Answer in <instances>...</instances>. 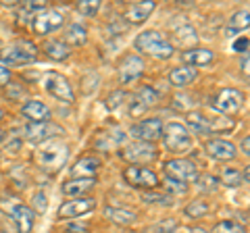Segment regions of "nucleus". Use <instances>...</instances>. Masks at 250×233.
<instances>
[{
	"label": "nucleus",
	"mask_w": 250,
	"mask_h": 233,
	"mask_svg": "<svg viewBox=\"0 0 250 233\" xmlns=\"http://www.w3.org/2000/svg\"><path fill=\"white\" fill-rule=\"evenodd\" d=\"M167 171V177L175 181H182V183H196L198 181V169L194 162L190 160H184V158H173L165 165Z\"/></svg>",
	"instance_id": "4"
},
{
	"label": "nucleus",
	"mask_w": 250,
	"mask_h": 233,
	"mask_svg": "<svg viewBox=\"0 0 250 233\" xmlns=\"http://www.w3.org/2000/svg\"><path fill=\"white\" fill-rule=\"evenodd\" d=\"M9 79H11V71H9V69H6V67L0 65V85L9 83Z\"/></svg>",
	"instance_id": "45"
},
{
	"label": "nucleus",
	"mask_w": 250,
	"mask_h": 233,
	"mask_svg": "<svg viewBox=\"0 0 250 233\" xmlns=\"http://www.w3.org/2000/svg\"><path fill=\"white\" fill-rule=\"evenodd\" d=\"M123 156L131 160V162H146V160H152L156 156V152L150 144L146 142H136V144H129L127 148H125Z\"/></svg>",
	"instance_id": "14"
},
{
	"label": "nucleus",
	"mask_w": 250,
	"mask_h": 233,
	"mask_svg": "<svg viewBox=\"0 0 250 233\" xmlns=\"http://www.w3.org/2000/svg\"><path fill=\"white\" fill-rule=\"evenodd\" d=\"M242 150H244V154H250V137H244V142H242Z\"/></svg>",
	"instance_id": "47"
},
{
	"label": "nucleus",
	"mask_w": 250,
	"mask_h": 233,
	"mask_svg": "<svg viewBox=\"0 0 250 233\" xmlns=\"http://www.w3.org/2000/svg\"><path fill=\"white\" fill-rule=\"evenodd\" d=\"M250 13L244 9V11H238L231 15V19L228 21V29L229 32H240V29H246L248 23H250Z\"/></svg>",
	"instance_id": "28"
},
{
	"label": "nucleus",
	"mask_w": 250,
	"mask_h": 233,
	"mask_svg": "<svg viewBox=\"0 0 250 233\" xmlns=\"http://www.w3.org/2000/svg\"><path fill=\"white\" fill-rule=\"evenodd\" d=\"M2 115H4V113H2V108H0V119H2Z\"/></svg>",
	"instance_id": "50"
},
{
	"label": "nucleus",
	"mask_w": 250,
	"mask_h": 233,
	"mask_svg": "<svg viewBox=\"0 0 250 233\" xmlns=\"http://www.w3.org/2000/svg\"><path fill=\"white\" fill-rule=\"evenodd\" d=\"M163 142L175 154H184L192 148V136L182 123H169L165 131H163Z\"/></svg>",
	"instance_id": "1"
},
{
	"label": "nucleus",
	"mask_w": 250,
	"mask_h": 233,
	"mask_svg": "<svg viewBox=\"0 0 250 233\" xmlns=\"http://www.w3.org/2000/svg\"><path fill=\"white\" fill-rule=\"evenodd\" d=\"M38 54V48L34 42L29 40H19L0 52V60L2 63H9V65H25V63H31Z\"/></svg>",
	"instance_id": "2"
},
{
	"label": "nucleus",
	"mask_w": 250,
	"mask_h": 233,
	"mask_svg": "<svg viewBox=\"0 0 250 233\" xmlns=\"http://www.w3.org/2000/svg\"><path fill=\"white\" fill-rule=\"evenodd\" d=\"M44 50H46V54H48L50 58H54V60H65V58H69V54H71V48H69L65 42H61V40H50V42H46Z\"/></svg>",
	"instance_id": "23"
},
{
	"label": "nucleus",
	"mask_w": 250,
	"mask_h": 233,
	"mask_svg": "<svg viewBox=\"0 0 250 233\" xmlns=\"http://www.w3.org/2000/svg\"><path fill=\"white\" fill-rule=\"evenodd\" d=\"M65 233H88V229L83 227V225H69V227L65 229Z\"/></svg>",
	"instance_id": "46"
},
{
	"label": "nucleus",
	"mask_w": 250,
	"mask_h": 233,
	"mask_svg": "<svg viewBox=\"0 0 250 233\" xmlns=\"http://www.w3.org/2000/svg\"><path fill=\"white\" fill-rule=\"evenodd\" d=\"M182 60L188 67H205L213 60V52L207 50V48H190L182 54Z\"/></svg>",
	"instance_id": "18"
},
{
	"label": "nucleus",
	"mask_w": 250,
	"mask_h": 233,
	"mask_svg": "<svg viewBox=\"0 0 250 233\" xmlns=\"http://www.w3.org/2000/svg\"><path fill=\"white\" fill-rule=\"evenodd\" d=\"M188 125L192 127V131H196V134H208L210 131L208 119L205 115H200V113H190L188 115Z\"/></svg>",
	"instance_id": "26"
},
{
	"label": "nucleus",
	"mask_w": 250,
	"mask_h": 233,
	"mask_svg": "<svg viewBox=\"0 0 250 233\" xmlns=\"http://www.w3.org/2000/svg\"><path fill=\"white\" fill-rule=\"evenodd\" d=\"M82 85H83V88H82L83 94H92V92L98 88V75H96V73H88V75L83 77Z\"/></svg>",
	"instance_id": "38"
},
{
	"label": "nucleus",
	"mask_w": 250,
	"mask_h": 233,
	"mask_svg": "<svg viewBox=\"0 0 250 233\" xmlns=\"http://www.w3.org/2000/svg\"><path fill=\"white\" fill-rule=\"evenodd\" d=\"M165 38H163V34H159V32H144V34H140L138 38H136V48L140 50V52H150L156 44H161Z\"/></svg>",
	"instance_id": "22"
},
{
	"label": "nucleus",
	"mask_w": 250,
	"mask_h": 233,
	"mask_svg": "<svg viewBox=\"0 0 250 233\" xmlns=\"http://www.w3.org/2000/svg\"><path fill=\"white\" fill-rule=\"evenodd\" d=\"M242 69H244V73L248 75V71H250V69H248V54H244V60H242Z\"/></svg>",
	"instance_id": "48"
},
{
	"label": "nucleus",
	"mask_w": 250,
	"mask_h": 233,
	"mask_svg": "<svg viewBox=\"0 0 250 233\" xmlns=\"http://www.w3.org/2000/svg\"><path fill=\"white\" fill-rule=\"evenodd\" d=\"M207 154L215 160H233L236 158V146L225 139H210L207 142Z\"/></svg>",
	"instance_id": "12"
},
{
	"label": "nucleus",
	"mask_w": 250,
	"mask_h": 233,
	"mask_svg": "<svg viewBox=\"0 0 250 233\" xmlns=\"http://www.w3.org/2000/svg\"><path fill=\"white\" fill-rule=\"evenodd\" d=\"M154 2L152 0H144V2H134L127 9V19L131 21V23H142V21H146L148 19V15H150L152 11H154Z\"/></svg>",
	"instance_id": "21"
},
{
	"label": "nucleus",
	"mask_w": 250,
	"mask_h": 233,
	"mask_svg": "<svg viewBox=\"0 0 250 233\" xmlns=\"http://www.w3.org/2000/svg\"><path fill=\"white\" fill-rule=\"evenodd\" d=\"M134 100H138L140 104L148 108V106H152L154 102H159V94H156L150 85H142V88L136 92V98Z\"/></svg>",
	"instance_id": "27"
},
{
	"label": "nucleus",
	"mask_w": 250,
	"mask_h": 233,
	"mask_svg": "<svg viewBox=\"0 0 250 233\" xmlns=\"http://www.w3.org/2000/svg\"><path fill=\"white\" fill-rule=\"evenodd\" d=\"M129 134L138 137L140 142H154V139H159L163 136V123L161 119H146L140 125L131 127Z\"/></svg>",
	"instance_id": "11"
},
{
	"label": "nucleus",
	"mask_w": 250,
	"mask_h": 233,
	"mask_svg": "<svg viewBox=\"0 0 250 233\" xmlns=\"http://www.w3.org/2000/svg\"><path fill=\"white\" fill-rule=\"evenodd\" d=\"M190 233H208V231H207V229H202V227H194Z\"/></svg>",
	"instance_id": "49"
},
{
	"label": "nucleus",
	"mask_w": 250,
	"mask_h": 233,
	"mask_svg": "<svg viewBox=\"0 0 250 233\" xmlns=\"http://www.w3.org/2000/svg\"><path fill=\"white\" fill-rule=\"evenodd\" d=\"M144 202H161V204H169V198L163 194H144L142 196Z\"/></svg>",
	"instance_id": "42"
},
{
	"label": "nucleus",
	"mask_w": 250,
	"mask_h": 233,
	"mask_svg": "<svg viewBox=\"0 0 250 233\" xmlns=\"http://www.w3.org/2000/svg\"><path fill=\"white\" fill-rule=\"evenodd\" d=\"M213 233H246L242 229V225L233 223V221H223V223H217Z\"/></svg>",
	"instance_id": "34"
},
{
	"label": "nucleus",
	"mask_w": 250,
	"mask_h": 233,
	"mask_svg": "<svg viewBox=\"0 0 250 233\" xmlns=\"http://www.w3.org/2000/svg\"><path fill=\"white\" fill-rule=\"evenodd\" d=\"M242 104H244V96L238 90H231V88L221 90L213 98V108L221 115H236L242 108Z\"/></svg>",
	"instance_id": "5"
},
{
	"label": "nucleus",
	"mask_w": 250,
	"mask_h": 233,
	"mask_svg": "<svg viewBox=\"0 0 250 233\" xmlns=\"http://www.w3.org/2000/svg\"><path fill=\"white\" fill-rule=\"evenodd\" d=\"M0 137H2V131H0Z\"/></svg>",
	"instance_id": "51"
},
{
	"label": "nucleus",
	"mask_w": 250,
	"mask_h": 233,
	"mask_svg": "<svg viewBox=\"0 0 250 233\" xmlns=\"http://www.w3.org/2000/svg\"><path fill=\"white\" fill-rule=\"evenodd\" d=\"M21 113L25 115L31 123L50 121V108L44 102H40V100H27V102L21 106Z\"/></svg>",
	"instance_id": "13"
},
{
	"label": "nucleus",
	"mask_w": 250,
	"mask_h": 233,
	"mask_svg": "<svg viewBox=\"0 0 250 233\" xmlns=\"http://www.w3.org/2000/svg\"><path fill=\"white\" fill-rule=\"evenodd\" d=\"M165 185L171 190V192H175V194H186L188 188H186V183L182 181H175V179H171V177H165Z\"/></svg>",
	"instance_id": "40"
},
{
	"label": "nucleus",
	"mask_w": 250,
	"mask_h": 233,
	"mask_svg": "<svg viewBox=\"0 0 250 233\" xmlns=\"http://www.w3.org/2000/svg\"><path fill=\"white\" fill-rule=\"evenodd\" d=\"M100 9V0H82L77 2V13L85 15V17H94Z\"/></svg>",
	"instance_id": "32"
},
{
	"label": "nucleus",
	"mask_w": 250,
	"mask_h": 233,
	"mask_svg": "<svg viewBox=\"0 0 250 233\" xmlns=\"http://www.w3.org/2000/svg\"><path fill=\"white\" fill-rule=\"evenodd\" d=\"M106 219L117 225H131L136 221V213L125 211V208H106Z\"/></svg>",
	"instance_id": "24"
},
{
	"label": "nucleus",
	"mask_w": 250,
	"mask_h": 233,
	"mask_svg": "<svg viewBox=\"0 0 250 233\" xmlns=\"http://www.w3.org/2000/svg\"><path fill=\"white\" fill-rule=\"evenodd\" d=\"M221 181H223L225 188H238V185L242 183V173L238 169H223Z\"/></svg>",
	"instance_id": "29"
},
{
	"label": "nucleus",
	"mask_w": 250,
	"mask_h": 233,
	"mask_svg": "<svg viewBox=\"0 0 250 233\" xmlns=\"http://www.w3.org/2000/svg\"><path fill=\"white\" fill-rule=\"evenodd\" d=\"M236 52H248V38H238L236 42L231 46Z\"/></svg>",
	"instance_id": "43"
},
{
	"label": "nucleus",
	"mask_w": 250,
	"mask_h": 233,
	"mask_svg": "<svg viewBox=\"0 0 250 233\" xmlns=\"http://www.w3.org/2000/svg\"><path fill=\"white\" fill-rule=\"evenodd\" d=\"M177 229V223L175 219H165V221H161V223H154L150 225L144 233H173Z\"/></svg>",
	"instance_id": "31"
},
{
	"label": "nucleus",
	"mask_w": 250,
	"mask_h": 233,
	"mask_svg": "<svg viewBox=\"0 0 250 233\" xmlns=\"http://www.w3.org/2000/svg\"><path fill=\"white\" fill-rule=\"evenodd\" d=\"M44 2H40V0H31V2H25L21 6V17H29V15L34 13H42L44 11Z\"/></svg>",
	"instance_id": "36"
},
{
	"label": "nucleus",
	"mask_w": 250,
	"mask_h": 233,
	"mask_svg": "<svg viewBox=\"0 0 250 233\" xmlns=\"http://www.w3.org/2000/svg\"><path fill=\"white\" fill-rule=\"evenodd\" d=\"M125 181H127L131 188H148L152 190L159 185V179H156V175L152 173L150 169H142V167H127L125 169Z\"/></svg>",
	"instance_id": "8"
},
{
	"label": "nucleus",
	"mask_w": 250,
	"mask_h": 233,
	"mask_svg": "<svg viewBox=\"0 0 250 233\" xmlns=\"http://www.w3.org/2000/svg\"><path fill=\"white\" fill-rule=\"evenodd\" d=\"M31 206H34L36 213H46V208H48V200H46V196L42 192L34 194V198H31Z\"/></svg>",
	"instance_id": "39"
},
{
	"label": "nucleus",
	"mask_w": 250,
	"mask_h": 233,
	"mask_svg": "<svg viewBox=\"0 0 250 233\" xmlns=\"http://www.w3.org/2000/svg\"><path fill=\"white\" fill-rule=\"evenodd\" d=\"M196 32L190 27V25H186V27H179L177 29V42L179 44H184V46H190V44H196Z\"/></svg>",
	"instance_id": "33"
},
{
	"label": "nucleus",
	"mask_w": 250,
	"mask_h": 233,
	"mask_svg": "<svg viewBox=\"0 0 250 233\" xmlns=\"http://www.w3.org/2000/svg\"><path fill=\"white\" fill-rule=\"evenodd\" d=\"M9 214L13 216V221L17 223V229L19 233H29L34 229V213H31L29 206H23V204H15Z\"/></svg>",
	"instance_id": "15"
},
{
	"label": "nucleus",
	"mask_w": 250,
	"mask_h": 233,
	"mask_svg": "<svg viewBox=\"0 0 250 233\" xmlns=\"http://www.w3.org/2000/svg\"><path fill=\"white\" fill-rule=\"evenodd\" d=\"M100 169V160L94 156H85L82 160L75 162V167L71 169V175L75 179H82V177H94V173Z\"/></svg>",
	"instance_id": "19"
},
{
	"label": "nucleus",
	"mask_w": 250,
	"mask_h": 233,
	"mask_svg": "<svg viewBox=\"0 0 250 233\" xmlns=\"http://www.w3.org/2000/svg\"><path fill=\"white\" fill-rule=\"evenodd\" d=\"M146 111V106H142L138 102V100H134V102H131V106H129V115L131 116H138V115H142Z\"/></svg>",
	"instance_id": "44"
},
{
	"label": "nucleus",
	"mask_w": 250,
	"mask_h": 233,
	"mask_svg": "<svg viewBox=\"0 0 250 233\" xmlns=\"http://www.w3.org/2000/svg\"><path fill=\"white\" fill-rule=\"evenodd\" d=\"M94 185H96V181H94V177H82V179H71V181H65L62 183L61 192L65 194V196H71V198H77L82 196V194L90 192Z\"/></svg>",
	"instance_id": "17"
},
{
	"label": "nucleus",
	"mask_w": 250,
	"mask_h": 233,
	"mask_svg": "<svg viewBox=\"0 0 250 233\" xmlns=\"http://www.w3.org/2000/svg\"><path fill=\"white\" fill-rule=\"evenodd\" d=\"M144 71V63H142V58L140 57H127L121 63V69H119V77H121V81H134L136 77H140Z\"/></svg>",
	"instance_id": "16"
},
{
	"label": "nucleus",
	"mask_w": 250,
	"mask_h": 233,
	"mask_svg": "<svg viewBox=\"0 0 250 233\" xmlns=\"http://www.w3.org/2000/svg\"><path fill=\"white\" fill-rule=\"evenodd\" d=\"M94 206H96L94 198H73L59 208V216L61 219H77V216H83L94 211Z\"/></svg>",
	"instance_id": "9"
},
{
	"label": "nucleus",
	"mask_w": 250,
	"mask_h": 233,
	"mask_svg": "<svg viewBox=\"0 0 250 233\" xmlns=\"http://www.w3.org/2000/svg\"><path fill=\"white\" fill-rule=\"evenodd\" d=\"M67 156H69L67 146L54 142V144H48V146H44V148H42V152H40V162H42V167L54 171V169H59V167L65 165Z\"/></svg>",
	"instance_id": "7"
},
{
	"label": "nucleus",
	"mask_w": 250,
	"mask_h": 233,
	"mask_svg": "<svg viewBox=\"0 0 250 233\" xmlns=\"http://www.w3.org/2000/svg\"><path fill=\"white\" fill-rule=\"evenodd\" d=\"M208 125H210V131H231L236 123L228 119V116H219V119L208 121Z\"/></svg>",
	"instance_id": "35"
},
{
	"label": "nucleus",
	"mask_w": 250,
	"mask_h": 233,
	"mask_svg": "<svg viewBox=\"0 0 250 233\" xmlns=\"http://www.w3.org/2000/svg\"><path fill=\"white\" fill-rule=\"evenodd\" d=\"M198 181L202 183V190H208V192H213L215 190V185H217V179L215 177H210V175H205V177H198Z\"/></svg>",
	"instance_id": "41"
},
{
	"label": "nucleus",
	"mask_w": 250,
	"mask_h": 233,
	"mask_svg": "<svg viewBox=\"0 0 250 233\" xmlns=\"http://www.w3.org/2000/svg\"><path fill=\"white\" fill-rule=\"evenodd\" d=\"M31 21H34V32L38 36H46V34L57 32L59 27H62L65 17H62L59 11H42V13H38Z\"/></svg>",
	"instance_id": "6"
},
{
	"label": "nucleus",
	"mask_w": 250,
	"mask_h": 233,
	"mask_svg": "<svg viewBox=\"0 0 250 233\" xmlns=\"http://www.w3.org/2000/svg\"><path fill=\"white\" fill-rule=\"evenodd\" d=\"M88 42V34H85V29L82 25H69L67 32H65V44H71V46H82Z\"/></svg>",
	"instance_id": "25"
},
{
	"label": "nucleus",
	"mask_w": 250,
	"mask_h": 233,
	"mask_svg": "<svg viewBox=\"0 0 250 233\" xmlns=\"http://www.w3.org/2000/svg\"><path fill=\"white\" fill-rule=\"evenodd\" d=\"M42 85L50 96L62 100V102H73V88H71V83H69V79L65 75L54 73V71L44 73Z\"/></svg>",
	"instance_id": "3"
},
{
	"label": "nucleus",
	"mask_w": 250,
	"mask_h": 233,
	"mask_svg": "<svg viewBox=\"0 0 250 233\" xmlns=\"http://www.w3.org/2000/svg\"><path fill=\"white\" fill-rule=\"evenodd\" d=\"M186 214L192 216V219H202L205 214H208V204L207 202H202V200L192 202V204L186 206Z\"/></svg>",
	"instance_id": "30"
},
{
	"label": "nucleus",
	"mask_w": 250,
	"mask_h": 233,
	"mask_svg": "<svg viewBox=\"0 0 250 233\" xmlns=\"http://www.w3.org/2000/svg\"><path fill=\"white\" fill-rule=\"evenodd\" d=\"M123 102H125V94L121 90H117V92H113V94L104 100V106L108 108V111H115V108H119Z\"/></svg>",
	"instance_id": "37"
},
{
	"label": "nucleus",
	"mask_w": 250,
	"mask_h": 233,
	"mask_svg": "<svg viewBox=\"0 0 250 233\" xmlns=\"http://www.w3.org/2000/svg\"><path fill=\"white\" fill-rule=\"evenodd\" d=\"M198 77V71L192 67H177L173 71L169 73V81L175 85V88H186V85H190L194 79Z\"/></svg>",
	"instance_id": "20"
},
{
	"label": "nucleus",
	"mask_w": 250,
	"mask_h": 233,
	"mask_svg": "<svg viewBox=\"0 0 250 233\" xmlns=\"http://www.w3.org/2000/svg\"><path fill=\"white\" fill-rule=\"evenodd\" d=\"M57 134H62V129L59 125H54V123H50V121L29 123V125L25 127V137L29 139L31 144H42L48 137H54Z\"/></svg>",
	"instance_id": "10"
}]
</instances>
